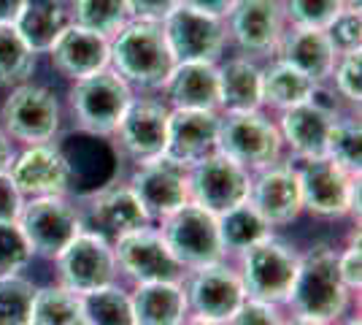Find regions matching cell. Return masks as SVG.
Returning a JSON list of instances; mask_svg holds the SVG:
<instances>
[{"instance_id": "obj_1", "label": "cell", "mask_w": 362, "mask_h": 325, "mask_svg": "<svg viewBox=\"0 0 362 325\" xmlns=\"http://www.w3.org/2000/svg\"><path fill=\"white\" fill-rule=\"evenodd\" d=\"M173 65L176 57L168 47L163 22L130 19L117 35L108 38V68L117 71L130 87L160 90Z\"/></svg>"}, {"instance_id": "obj_2", "label": "cell", "mask_w": 362, "mask_h": 325, "mask_svg": "<svg viewBox=\"0 0 362 325\" xmlns=\"http://www.w3.org/2000/svg\"><path fill=\"white\" fill-rule=\"evenodd\" d=\"M349 290L338 277V252L327 244L305 249L298 263L287 304L295 317H308L332 325L349 307Z\"/></svg>"}, {"instance_id": "obj_3", "label": "cell", "mask_w": 362, "mask_h": 325, "mask_svg": "<svg viewBox=\"0 0 362 325\" xmlns=\"http://www.w3.org/2000/svg\"><path fill=\"white\" fill-rule=\"evenodd\" d=\"M216 152L230 157L241 169L255 173L268 169L281 160L284 141L279 133V125L271 117L257 111H219V136H216Z\"/></svg>"}, {"instance_id": "obj_4", "label": "cell", "mask_w": 362, "mask_h": 325, "mask_svg": "<svg viewBox=\"0 0 362 325\" xmlns=\"http://www.w3.org/2000/svg\"><path fill=\"white\" fill-rule=\"evenodd\" d=\"M303 212H311L319 219L360 217V173H349L335 166L330 157H311L298 166Z\"/></svg>"}, {"instance_id": "obj_5", "label": "cell", "mask_w": 362, "mask_h": 325, "mask_svg": "<svg viewBox=\"0 0 362 325\" xmlns=\"http://www.w3.org/2000/svg\"><path fill=\"white\" fill-rule=\"evenodd\" d=\"M298 263H300V252L284 239H276L273 233L249 249H243L238 277L243 282L246 298L273 304V307L287 304L292 282L298 274Z\"/></svg>"}, {"instance_id": "obj_6", "label": "cell", "mask_w": 362, "mask_h": 325, "mask_svg": "<svg viewBox=\"0 0 362 325\" xmlns=\"http://www.w3.org/2000/svg\"><path fill=\"white\" fill-rule=\"evenodd\" d=\"M130 101L133 87L111 68L76 79L68 90V106L76 125L92 136H114Z\"/></svg>"}, {"instance_id": "obj_7", "label": "cell", "mask_w": 362, "mask_h": 325, "mask_svg": "<svg viewBox=\"0 0 362 325\" xmlns=\"http://www.w3.org/2000/svg\"><path fill=\"white\" fill-rule=\"evenodd\" d=\"M60 101L44 84L25 81L19 87H11L0 106V127L8 133V139L22 141L25 147L49 144L60 133Z\"/></svg>"}, {"instance_id": "obj_8", "label": "cell", "mask_w": 362, "mask_h": 325, "mask_svg": "<svg viewBox=\"0 0 362 325\" xmlns=\"http://www.w3.org/2000/svg\"><path fill=\"white\" fill-rule=\"evenodd\" d=\"M160 233L184 271H195L203 266L225 261L216 215L206 212L203 206L192 201L184 203L165 219H160Z\"/></svg>"}, {"instance_id": "obj_9", "label": "cell", "mask_w": 362, "mask_h": 325, "mask_svg": "<svg viewBox=\"0 0 362 325\" xmlns=\"http://www.w3.org/2000/svg\"><path fill=\"white\" fill-rule=\"evenodd\" d=\"M16 225L28 239V247L38 258L57 261L62 249L84 231L78 206L65 195H46V198H25Z\"/></svg>"}, {"instance_id": "obj_10", "label": "cell", "mask_w": 362, "mask_h": 325, "mask_svg": "<svg viewBox=\"0 0 362 325\" xmlns=\"http://www.w3.org/2000/svg\"><path fill=\"white\" fill-rule=\"evenodd\" d=\"M117 258L111 241L92 231H81L57 255V277L65 290L76 295L92 293L117 282Z\"/></svg>"}, {"instance_id": "obj_11", "label": "cell", "mask_w": 362, "mask_h": 325, "mask_svg": "<svg viewBox=\"0 0 362 325\" xmlns=\"http://www.w3.org/2000/svg\"><path fill=\"white\" fill-rule=\"evenodd\" d=\"M117 268L124 277H130L136 285H149V282H181L184 268L168 249L165 239L160 228L144 225L138 231H130L111 241Z\"/></svg>"}, {"instance_id": "obj_12", "label": "cell", "mask_w": 362, "mask_h": 325, "mask_svg": "<svg viewBox=\"0 0 362 325\" xmlns=\"http://www.w3.org/2000/svg\"><path fill=\"white\" fill-rule=\"evenodd\" d=\"M181 285L187 295V312L214 323H227L246 301L238 271L225 266V261L187 271Z\"/></svg>"}, {"instance_id": "obj_13", "label": "cell", "mask_w": 362, "mask_h": 325, "mask_svg": "<svg viewBox=\"0 0 362 325\" xmlns=\"http://www.w3.org/2000/svg\"><path fill=\"white\" fill-rule=\"evenodd\" d=\"M163 30L176 62H219L230 41L222 16L200 14L187 6L163 19Z\"/></svg>"}, {"instance_id": "obj_14", "label": "cell", "mask_w": 362, "mask_h": 325, "mask_svg": "<svg viewBox=\"0 0 362 325\" xmlns=\"http://www.w3.org/2000/svg\"><path fill=\"white\" fill-rule=\"evenodd\" d=\"M249 185L252 173L222 152H211L189 166V201L216 217L246 201Z\"/></svg>"}, {"instance_id": "obj_15", "label": "cell", "mask_w": 362, "mask_h": 325, "mask_svg": "<svg viewBox=\"0 0 362 325\" xmlns=\"http://www.w3.org/2000/svg\"><path fill=\"white\" fill-rule=\"evenodd\" d=\"M127 185L149 219H165L184 203H189V169L168 155L138 163Z\"/></svg>"}, {"instance_id": "obj_16", "label": "cell", "mask_w": 362, "mask_h": 325, "mask_svg": "<svg viewBox=\"0 0 362 325\" xmlns=\"http://www.w3.org/2000/svg\"><path fill=\"white\" fill-rule=\"evenodd\" d=\"M170 106L154 98H133L114 130L117 149L130 163H146L165 155Z\"/></svg>"}, {"instance_id": "obj_17", "label": "cell", "mask_w": 362, "mask_h": 325, "mask_svg": "<svg viewBox=\"0 0 362 325\" xmlns=\"http://www.w3.org/2000/svg\"><path fill=\"white\" fill-rule=\"evenodd\" d=\"M78 215L84 231L98 233L108 241H117L124 233L138 231L151 222L130 185H108L87 195L84 206H78Z\"/></svg>"}, {"instance_id": "obj_18", "label": "cell", "mask_w": 362, "mask_h": 325, "mask_svg": "<svg viewBox=\"0 0 362 325\" xmlns=\"http://www.w3.org/2000/svg\"><path fill=\"white\" fill-rule=\"evenodd\" d=\"M225 22L227 35L243 55H273L287 30L281 0H238Z\"/></svg>"}, {"instance_id": "obj_19", "label": "cell", "mask_w": 362, "mask_h": 325, "mask_svg": "<svg viewBox=\"0 0 362 325\" xmlns=\"http://www.w3.org/2000/svg\"><path fill=\"white\" fill-rule=\"evenodd\" d=\"M8 176L22 193V198H46L68 195L71 190V163L54 144H33L25 152L14 155Z\"/></svg>"}, {"instance_id": "obj_20", "label": "cell", "mask_w": 362, "mask_h": 325, "mask_svg": "<svg viewBox=\"0 0 362 325\" xmlns=\"http://www.w3.org/2000/svg\"><path fill=\"white\" fill-rule=\"evenodd\" d=\"M246 201L255 206V212L271 228H281V225L295 222L303 212L300 185H298L295 166L279 160L268 169L255 171Z\"/></svg>"}, {"instance_id": "obj_21", "label": "cell", "mask_w": 362, "mask_h": 325, "mask_svg": "<svg viewBox=\"0 0 362 325\" xmlns=\"http://www.w3.org/2000/svg\"><path fill=\"white\" fill-rule=\"evenodd\" d=\"M335 120H338L335 106L330 101H322L317 93L311 101L281 111V120L276 125L292 155L298 160H311V157H325Z\"/></svg>"}, {"instance_id": "obj_22", "label": "cell", "mask_w": 362, "mask_h": 325, "mask_svg": "<svg viewBox=\"0 0 362 325\" xmlns=\"http://www.w3.org/2000/svg\"><path fill=\"white\" fill-rule=\"evenodd\" d=\"M216 136H219V111L170 108L165 155L189 169L197 160L216 152Z\"/></svg>"}, {"instance_id": "obj_23", "label": "cell", "mask_w": 362, "mask_h": 325, "mask_svg": "<svg viewBox=\"0 0 362 325\" xmlns=\"http://www.w3.org/2000/svg\"><path fill=\"white\" fill-rule=\"evenodd\" d=\"M46 55L52 60V68L60 76L76 81V79L92 76V74L108 68V38L68 25Z\"/></svg>"}, {"instance_id": "obj_24", "label": "cell", "mask_w": 362, "mask_h": 325, "mask_svg": "<svg viewBox=\"0 0 362 325\" xmlns=\"http://www.w3.org/2000/svg\"><path fill=\"white\" fill-rule=\"evenodd\" d=\"M273 55L276 60L287 62L308 79H314L317 84L330 79L338 60V52L330 44L327 33L317 28H292V25H287Z\"/></svg>"}, {"instance_id": "obj_25", "label": "cell", "mask_w": 362, "mask_h": 325, "mask_svg": "<svg viewBox=\"0 0 362 325\" xmlns=\"http://www.w3.org/2000/svg\"><path fill=\"white\" fill-rule=\"evenodd\" d=\"M163 90L170 108L219 111L216 62H176Z\"/></svg>"}, {"instance_id": "obj_26", "label": "cell", "mask_w": 362, "mask_h": 325, "mask_svg": "<svg viewBox=\"0 0 362 325\" xmlns=\"http://www.w3.org/2000/svg\"><path fill=\"white\" fill-rule=\"evenodd\" d=\"M219 74V111H257L262 108V68L249 55L216 62Z\"/></svg>"}, {"instance_id": "obj_27", "label": "cell", "mask_w": 362, "mask_h": 325, "mask_svg": "<svg viewBox=\"0 0 362 325\" xmlns=\"http://www.w3.org/2000/svg\"><path fill=\"white\" fill-rule=\"evenodd\" d=\"M71 25V11L65 0H25L16 16V33L28 41L35 55H44Z\"/></svg>"}, {"instance_id": "obj_28", "label": "cell", "mask_w": 362, "mask_h": 325, "mask_svg": "<svg viewBox=\"0 0 362 325\" xmlns=\"http://www.w3.org/2000/svg\"><path fill=\"white\" fill-rule=\"evenodd\" d=\"M136 325H179L187 312V295L181 282H149L136 285L130 293Z\"/></svg>"}, {"instance_id": "obj_29", "label": "cell", "mask_w": 362, "mask_h": 325, "mask_svg": "<svg viewBox=\"0 0 362 325\" xmlns=\"http://www.w3.org/2000/svg\"><path fill=\"white\" fill-rule=\"evenodd\" d=\"M317 93V81L300 74L298 68L287 65V62L273 60L268 68H262V106L287 111L298 103L311 101Z\"/></svg>"}, {"instance_id": "obj_30", "label": "cell", "mask_w": 362, "mask_h": 325, "mask_svg": "<svg viewBox=\"0 0 362 325\" xmlns=\"http://www.w3.org/2000/svg\"><path fill=\"white\" fill-rule=\"evenodd\" d=\"M219 225V241L225 255H241L243 249H249L252 244L268 239L273 228L255 212V206L249 201L233 206L230 212L216 217Z\"/></svg>"}, {"instance_id": "obj_31", "label": "cell", "mask_w": 362, "mask_h": 325, "mask_svg": "<svg viewBox=\"0 0 362 325\" xmlns=\"http://www.w3.org/2000/svg\"><path fill=\"white\" fill-rule=\"evenodd\" d=\"M71 25L111 38L133 19L127 0H71Z\"/></svg>"}, {"instance_id": "obj_32", "label": "cell", "mask_w": 362, "mask_h": 325, "mask_svg": "<svg viewBox=\"0 0 362 325\" xmlns=\"http://www.w3.org/2000/svg\"><path fill=\"white\" fill-rule=\"evenodd\" d=\"M78 304L87 325H136L130 293L117 287V282L78 295Z\"/></svg>"}, {"instance_id": "obj_33", "label": "cell", "mask_w": 362, "mask_h": 325, "mask_svg": "<svg viewBox=\"0 0 362 325\" xmlns=\"http://www.w3.org/2000/svg\"><path fill=\"white\" fill-rule=\"evenodd\" d=\"M30 325H87V320L81 314L78 295L62 285H49L35 290Z\"/></svg>"}, {"instance_id": "obj_34", "label": "cell", "mask_w": 362, "mask_h": 325, "mask_svg": "<svg viewBox=\"0 0 362 325\" xmlns=\"http://www.w3.org/2000/svg\"><path fill=\"white\" fill-rule=\"evenodd\" d=\"M38 65V55L28 47V41L16 33L14 25H0V84L19 87L30 81Z\"/></svg>"}, {"instance_id": "obj_35", "label": "cell", "mask_w": 362, "mask_h": 325, "mask_svg": "<svg viewBox=\"0 0 362 325\" xmlns=\"http://www.w3.org/2000/svg\"><path fill=\"white\" fill-rule=\"evenodd\" d=\"M325 157L349 173H360L362 169V127L360 117H338L327 139Z\"/></svg>"}, {"instance_id": "obj_36", "label": "cell", "mask_w": 362, "mask_h": 325, "mask_svg": "<svg viewBox=\"0 0 362 325\" xmlns=\"http://www.w3.org/2000/svg\"><path fill=\"white\" fill-rule=\"evenodd\" d=\"M35 285L28 277L0 274V325H30Z\"/></svg>"}, {"instance_id": "obj_37", "label": "cell", "mask_w": 362, "mask_h": 325, "mask_svg": "<svg viewBox=\"0 0 362 325\" xmlns=\"http://www.w3.org/2000/svg\"><path fill=\"white\" fill-rule=\"evenodd\" d=\"M287 25L325 30L341 11V0H281Z\"/></svg>"}, {"instance_id": "obj_38", "label": "cell", "mask_w": 362, "mask_h": 325, "mask_svg": "<svg viewBox=\"0 0 362 325\" xmlns=\"http://www.w3.org/2000/svg\"><path fill=\"white\" fill-rule=\"evenodd\" d=\"M33 252L16 222H0V274H16L30 263Z\"/></svg>"}, {"instance_id": "obj_39", "label": "cell", "mask_w": 362, "mask_h": 325, "mask_svg": "<svg viewBox=\"0 0 362 325\" xmlns=\"http://www.w3.org/2000/svg\"><path fill=\"white\" fill-rule=\"evenodd\" d=\"M330 79L335 81V90L349 103H360L362 98V49L338 55Z\"/></svg>"}, {"instance_id": "obj_40", "label": "cell", "mask_w": 362, "mask_h": 325, "mask_svg": "<svg viewBox=\"0 0 362 325\" xmlns=\"http://www.w3.org/2000/svg\"><path fill=\"white\" fill-rule=\"evenodd\" d=\"M325 33L338 55L354 52V49H360L362 41V14L354 8H341L338 16L325 28Z\"/></svg>"}, {"instance_id": "obj_41", "label": "cell", "mask_w": 362, "mask_h": 325, "mask_svg": "<svg viewBox=\"0 0 362 325\" xmlns=\"http://www.w3.org/2000/svg\"><path fill=\"white\" fill-rule=\"evenodd\" d=\"M338 277L349 293H360L362 285V255H360V225L351 231L344 252H338Z\"/></svg>"}, {"instance_id": "obj_42", "label": "cell", "mask_w": 362, "mask_h": 325, "mask_svg": "<svg viewBox=\"0 0 362 325\" xmlns=\"http://www.w3.org/2000/svg\"><path fill=\"white\" fill-rule=\"evenodd\" d=\"M225 325H284V320L279 314V307L246 298L241 304V309L235 312Z\"/></svg>"}, {"instance_id": "obj_43", "label": "cell", "mask_w": 362, "mask_h": 325, "mask_svg": "<svg viewBox=\"0 0 362 325\" xmlns=\"http://www.w3.org/2000/svg\"><path fill=\"white\" fill-rule=\"evenodd\" d=\"M22 203H25V198L11 182L8 171L0 173V222H16V217L22 212Z\"/></svg>"}, {"instance_id": "obj_44", "label": "cell", "mask_w": 362, "mask_h": 325, "mask_svg": "<svg viewBox=\"0 0 362 325\" xmlns=\"http://www.w3.org/2000/svg\"><path fill=\"white\" fill-rule=\"evenodd\" d=\"M133 19H149V22H163L170 11H176L181 0H127Z\"/></svg>"}, {"instance_id": "obj_45", "label": "cell", "mask_w": 362, "mask_h": 325, "mask_svg": "<svg viewBox=\"0 0 362 325\" xmlns=\"http://www.w3.org/2000/svg\"><path fill=\"white\" fill-rule=\"evenodd\" d=\"M235 3H238V0H181V6H187V8H192V11L222 16V19L235 8Z\"/></svg>"}, {"instance_id": "obj_46", "label": "cell", "mask_w": 362, "mask_h": 325, "mask_svg": "<svg viewBox=\"0 0 362 325\" xmlns=\"http://www.w3.org/2000/svg\"><path fill=\"white\" fill-rule=\"evenodd\" d=\"M14 144L8 139V133L0 127V173H6V171L11 169V163H14Z\"/></svg>"}, {"instance_id": "obj_47", "label": "cell", "mask_w": 362, "mask_h": 325, "mask_svg": "<svg viewBox=\"0 0 362 325\" xmlns=\"http://www.w3.org/2000/svg\"><path fill=\"white\" fill-rule=\"evenodd\" d=\"M25 0H0V25H14Z\"/></svg>"}, {"instance_id": "obj_48", "label": "cell", "mask_w": 362, "mask_h": 325, "mask_svg": "<svg viewBox=\"0 0 362 325\" xmlns=\"http://www.w3.org/2000/svg\"><path fill=\"white\" fill-rule=\"evenodd\" d=\"M179 325H225V323H214V320H203V317H195V314H187Z\"/></svg>"}, {"instance_id": "obj_49", "label": "cell", "mask_w": 362, "mask_h": 325, "mask_svg": "<svg viewBox=\"0 0 362 325\" xmlns=\"http://www.w3.org/2000/svg\"><path fill=\"white\" fill-rule=\"evenodd\" d=\"M284 325H327V323H319V320H308V317H292L289 323Z\"/></svg>"}, {"instance_id": "obj_50", "label": "cell", "mask_w": 362, "mask_h": 325, "mask_svg": "<svg viewBox=\"0 0 362 325\" xmlns=\"http://www.w3.org/2000/svg\"><path fill=\"white\" fill-rule=\"evenodd\" d=\"M341 8H354V11H360L362 0H341Z\"/></svg>"}, {"instance_id": "obj_51", "label": "cell", "mask_w": 362, "mask_h": 325, "mask_svg": "<svg viewBox=\"0 0 362 325\" xmlns=\"http://www.w3.org/2000/svg\"><path fill=\"white\" fill-rule=\"evenodd\" d=\"M344 325H362V323H360V317H351V320H346Z\"/></svg>"}]
</instances>
